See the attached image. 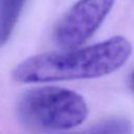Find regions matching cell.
<instances>
[{
    "mask_svg": "<svg viewBox=\"0 0 134 134\" xmlns=\"http://www.w3.org/2000/svg\"><path fill=\"white\" fill-rule=\"evenodd\" d=\"M131 52V43L125 37L115 36L86 47L29 57L14 68L12 75L21 84L95 79L119 69Z\"/></svg>",
    "mask_w": 134,
    "mask_h": 134,
    "instance_id": "6da1fadb",
    "label": "cell"
},
{
    "mask_svg": "<svg viewBox=\"0 0 134 134\" xmlns=\"http://www.w3.org/2000/svg\"><path fill=\"white\" fill-rule=\"evenodd\" d=\"M20 119L32 127L68 130L80 126L88 115L83 96L75 91L45 86L24 92L17 104Z\"/></svg>",
    "mask_w": 134,
    "mask_h": 134,
    "instance_id": "7a4b0ae2",
    "label": "cell"
},
{
    "mask_svg": "<svg viewBox=\"0 0 134 134\" xmlns=\"http://www.w3.org/2000/svg\"><path fill=\"white\" fill-rule=\"evenodd\" d=\"M115 0H79L58 22L54 42L63 49L77 48L102 25Z\"/></svg>",
    "mask_w": 134,
    "mask_h": 134,
    "instance_id": "3957f363",
    "label": "cell"
},
{
    "mask_svg": "<svg viewBox=\"0 0 134 134\" xmlns=\"http://www.w3.org/2000/svg\"><path fill=\"white\" fill-rule=\"evenodd\" d=\"M26 0H0V47L10 38Z\"/></svg>",
    "mask_w": 134,
    "mask_h": 134,
    "instance_id": "277c9868",
    "label": "cell"
},
{
    "mask_svg": "<svg viewBox=\"0 0 134 134\" xmlns=\"http://www.w3.org/2000/svg\"><path fill=\"white\" fill-rule=\"evenodd\" d=\"M134 128L130 119L124 116L107 117L91 127L71 134H133Z\"/></svg>",
    "mask_w": 134,
    "mask_h": 134,
    "instance_id": "5b68a950",
    "label": "cell"
},
{
    "mask_svg": "<svg viewBox=\"0 0 134 134\" xmlns=\"http://www.w3.org/2000/svg\"><path fill=\"white\" fill-rule=\"evenodd\" d=\"M129 85H130V88L134 91V70H133V72L131 73V75L129 77Z\"/></svg>",
    "mask_w": 134,
    "mask_h": 134,
    "instance_id": "8992f818",
    "label": "cell"
}]
</instances>
